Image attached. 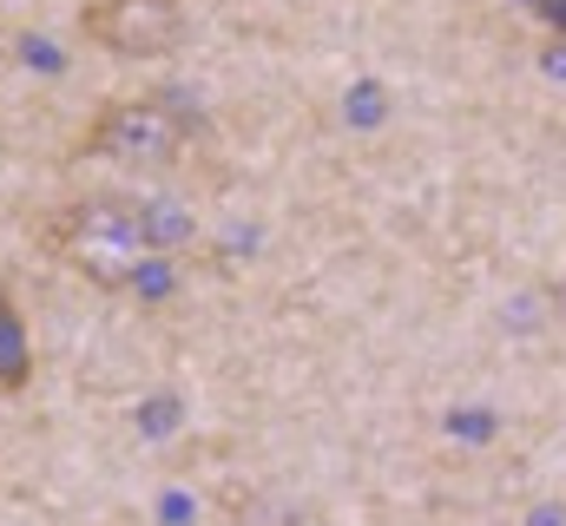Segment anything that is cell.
Masks as SVG:
<instances>
[{"mask_svg": "<svg viewBox=\"0 0 566 526\" xmlns=\"http://www.w3.org/2000/svg\"><path fill=\"white\" fill-rule=\"evenodd\" d=\"M527 526H566V507L560 501H541V507H527Z\"/></svg>", "mask_w": 566, "mask_h": 526, "instance_id": "5", "label": "cell"}, {"mask_svg": "<svg viewBox=\"0 0 566 526\" xmlns=\"http://www.w3.org/2000/svg\"><path fill=\"white\" fill-rule=\"evenodd\" d=\"M198 138H205V119L191 113V99H178V93H119V99H106L80 126L73 158H106V165H133V171H165Z\"/></svg>", "mask_w": 566, "mask_h": 526, "instance_id": "2", "label": "cell"}, {"mask_svg": "<svg viewBox=\"0 0 566 526\" xmlns=\"http://www.w3.org/2000/svg\"><path fill=\"white\" fill-rule=\"evenodd\" d=\"M40 244L66 263L73 276H86L93 290L126 296L133 276H139V263L151 257V244H145V198H119V191L73 198V204H60L40 224Z\"/></svg>", "mask_w": 566, "mask_h": 526, "instance_id": "1", "label": "cell"}, {"mask_svg": "<svg viewBox=\"0 0 566 526\" xmlns=\"http://www.w3.org/2000/svg\"><path fill=\"white\" fill-rule=\"evenodd\" d=\"M0 151H7V132H0Z\"/></svg>", "mask_w": 566, "mask_h": 526, "instance_id": "6", "label": "cell"}, {"mask_svg": "<svg viewBox=\"0 0 566 526\" xmlns=\"http://www.w3.org/2000/svg\"><path fill=\"white\" fill-rule=\"evenodd\" d=\"M80 40L113 60H165L185 40V0H86Z\"/></svg>", "mask_w": 566, "mask_h": 526, "instance_id": "3", "label": "cell"}, {"mask_svg": "<svg viewBox=\"0 0 566 526\" xmlns=\"http://www.w3.org/2000/svg\"><path fill=\"white\" fill-rule=\"evenodd\" d=\"M27 376H33V349H27V329H20V309H13V296L0 290V389H27Z\"/></svg>", "mask_w": 566, "mask_h": 526, "instance_id": "4", "label": "cell"}]
</instances>
